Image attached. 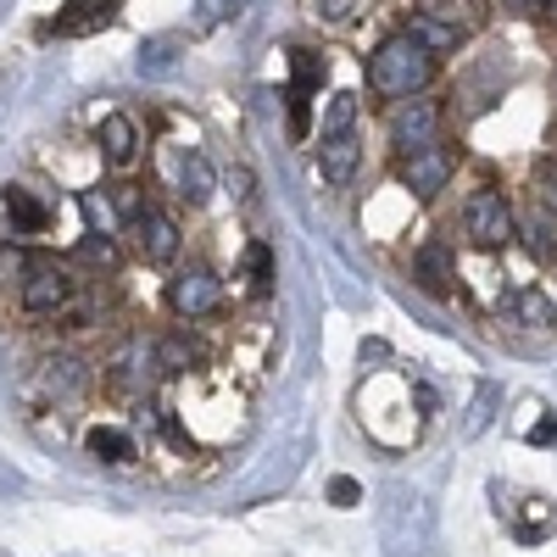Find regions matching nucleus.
<instances>
[{
  "instance_id": "1a4fd4ad",
  "label": "nucleus",
  "mask_w": 557,
  "mask_h": 557,
  "mask_svg": "<svg viewBox=\"0 0 557 557\" xmlns=\"http://www.w3.org/2000/svg\"><path fill=\"white\" fill-rule=\"evenodd\" d=\"M128 235H134V251L146 257L151 268H168V262L178 257V246H184L178 223H173L168 212H157V207H139V212L128 218Z\"/></svg>"
},
{
  "instance_id": "ddd939ff",
  "label": "nucleus",
  "mask_w": 557,
  "mask_h": 557,
  "mask_svg": "<svg viewBox=\"0 0 557 557\" xmlns=\"http://www.w3.org/2000/svg\"><path fill=\"white\" fill-rule=\"evenodd\" d=\"M96 146H101L107 168H117V173L134 168V157H139V123L128 112H107L101 128H96Z\"/></svg>"
},
{
  "instance_id": "a211bd4d",
  "label": "nucleus",
  "mask_w": 557,
  "mask_h": 557,
  "mask_svg": "<svg viewBox=\"0 0 557 557\" xmlns=\"http://www.w3.org/2000/svg\"><path fill=\"white\" fill-rule=\"evenodd\" d=\"M7 218H12L17 235H45V228H51V212H45V201H39L34 190H23V184H12V190H7Z\"/></svg>"
},
{
  "instance_id": "2eb2a0df",
  "label": "nucleus",
  "mask_w": 557,
  "mask_h": 557,
  "mask_svg": "<svg viewBox=\"0 0 557 557\" xmlns=\"http://www.w3.org/2000/svg\"><path fill=\"white\" fill-rule=\"evenodd\" d=\"M84 451L96 457V462H112V469H123V462L139 457L134 435H128V430H112V424H96V430H89V435H84Z\"/></svg>"
},
{
  "instance_id": "9b49d317",
  "label": "nucleus",
  "mask_w": 557,
  "mask_h": 557,
  "mask_svg": "<svg viewBox=\"0 0 557 557\" xmlns=\"http://www.w3.org/2000/svg\"><path fill=\"white\" fill-rule=\"evenodd\" d=\"M117 17V0H67V7L45 23L39 34H62V39H84V34H101Z\"/></svg>"
},
{
  "instance_id": "412c9836",
  "label": "nucleus",
  "mask_w": 557,
  "mask_h": 557,
  "mask_svg": "<svg viewBox=\"0 0 557 557\" xmlns=\"http://www.w3.org/2000/svg\"><path fill=\"white\" fill-rule=\"evenodd\" d=\"M285 134H290V146H307V134H312V89L301 84L285 89Z\"/></svg>"
},
{
  "instance_id": "0eeeda50",
  "label": "nucleus",
  "mask_w": 557,
  "mask_h": 557,
  "mask_svg": "<svg viewBox=\"0 0 557 557\" xmlns=\"http://www.w3.org/2000/svg\"><path fill=\"white\" fill-rule=\"evenodd\" d=\"M89 362L84 357H67V351H57V357H39L34 362V380H28V396H45V401H78L84 391H89Z\"/></svg>"
},
{
  "instance_id": "cd10ccee",
  "label": "nucleus",
  "mask_w": 557,
  "mask_h": 557,
  "mask_svg": "<svg viewBox=\"0 0 557 557\" xmlns=\"http://www.w3.org/2000/svg\"><path fill=\"white\" fill-rule=\"evenodd\" d=\"M535 190H541V207L557 212V162H541L535 168Z\"/></svg>"
},
{
  "instance_id": "c756f323",
  "label": "nucleus",
  "mask_w": 557,
  "mask_h": 557,
  "mask_svg": "<svg viewBox=\"0 0 557 557\" xmlns=\"http://www.w3.org/2000/svg\"><path fill=\"white\" fill-rule=\"evenodd\" d=\"M502 12H519V17H552L557 0H496Z\"/></svg>"
},
{
  "instance_id": "39448f33",
  "label": "nucleus",
  "mask_w": 557,
  "mask_h": 557,
  "mask_svg": "<svg viewBox=\"0 0 557 557\" xmlns=\"http://www.w3.org/2000/svg\"><path fill=\"white\" fill-rule=\"evenodd\" d=\"M73 296H78V278L57 257H34V268L23 278V312L28 318H57Z\"/></svg>"
},
{
  "instance_id": "f3484780",
  "label": "nucleus",
  "mask_w": 557,
  "mask_h": 557,
  "mask_svg": "<svg viewBox=\"0 0 557 557\" xmlns=\"http://www.w3.org/2000/svg\"><path fill=\"white\" fill-rule=\"evenodd\" d=\"M513 323H524V330H552L557 323V301L546 296V285H524V290H513Z\"/></svg>"
},
{
  "instance_id": "393cba45",
  "label": "nucleus",
  "mask_w": 557,
  "mask_h": 557,
  "mask_svg": "<svg viewBox=\"0 0 557 557\" xmlns=\"http://www.w3.org/2000/svg\"><path fill=\"white\" fill-rule=\"evenodd\" d=\"M351 123H357V96L351 89H335L330 107H323V134H346Z\"/></svg>"
},
{
  "instance_id": "473e14b6",
  "label": "nucleus",
  "mask_w": 557,
  "mask_h": 557,
  "mask_svg": "<svg viewBox=\"0 0 557 557\" xmlns=\"http://www.w3.org/2000/svg\"><path fill=\"white\" fill-rule=\"evenodd\" d=\"M552 435H557V424H552V418H541V424H535V430H530V446H546V441H552Z\"/></svg>"
},
{
  "instance_id": "bb28decb",
  "label": "nucleus",
  "mask_w": 557,
  "mask_h": 557,
  "mask_svg": "<svg viewBox=\"0 0 557 557\" xmlns=\"http://www.w3.org/2000/svg\"><path fill=\"white\" fill-rule=\"evenodd\" d=\"M312 17L318 23H351L357 17V0H312Z\"/></svg>"
},
{
  "instance_id": "c85d7f7f",
  "label": "nucleus",
  "mask_w": 557,
  "mask_h": 557,
  "mask_svg": "<svg viewBox=\"0 0 557 557\" xmlns=\"http://www.w3.org/2000/svg\"><path fill=\"white\" fill-rule=\"evenodd\" d=\"M330 502H335V507H357V502H362V485H357L351 474H335V480H330Z\"/></svg>"
},
{
  "instance_id": "9d476101",
  "label": "nucleus",
  "mask_w": 557,
  "mask_h": 557,
  "mask_svg": "<svg viewBox=\"0 0 557 557\" xmlns=\"http://www.w3.org/2000/svg\"><path fill=\"white\" fill-rule=\"evenodd\" d=\"M407 273H412V285L424 290V296L446 301V296H451V285H457V251H451L446 240H424V246H412Z\"/></svg>"
},
{
  "instance_id": "f8f14e48",
  "label": "nucleus",
  "mask_w": 557,
  "mask_h": 557,
  "mask_svg": "<svg viewBox=\"0 0 557 557\" xmlns=\"http://www.w3.org/2000/svg\"><path fill=\"white\" fill-rule=\"evenodd\" d=\"M401 34H407V39L418 45V51H430L435 62H441V57H451V51H462V39H469V28H457V23H441V17H430V12H407Z\"/></svg>"
},
{
  "instance_id": "2f4dec72",
  "label": "nucleus",
  "mask_w": 557,
  "mask_h": 557,
  "mask_svg": "<svg viewBox=\"0 0 557 557\" xmlns=\"http://www.w3.org/2000/svg\"><path fill=\"white\" fill-rule=\"evenodd\" d=\"M251 168H235V173H228V190H235V201H251Z\"/></svg>"
},
{
  "instance_id": "7c9ffc66",
  "label": "nucleus",
  "mask_w": 557,
  "mask_h": 557,
  "mask_svg": "<svg viewBox=\"0 0 557 557\" xmlns=\"http://www.w3.org/2000/svg\"><path fill=\"white\" fill-rule=\"evenodd\" d=\"M78 251H84V257H89V262H112V257H117V251H112V240H107V235H89V240H84V246H78Z\"/></svg>"
},
{
  "instance_id": "f03ea898",
  "label": "nucleus",
  "mask_w": 557,
  "mask_h": 557,
  "mask_svg": "<svg viewBox=\"0 0 557 557\" xmlns=\"http://www.w3.org/2000/svg\"><path fill=\"white\" fill-rule=\"evenodd\" d=\"M462 235H469L474 251H507L519 240V212L507 201V190L496 184H480V190L462 201Z\"/></svg>"
},
{
  "instance_id": "5701e85b",
  "label": "nucleus",
  "mask_w": 557,
  "mask_h": 557,
  "mask_svg": "<svg viewBox=\"0 0 557 557\" xmlns=\"http://www.w3.org/2000/svg\"><path fill=\"white\" fill-rule=\"evenodd\" d=\"M412 7L441 17V23H457V28H474L480 23V0H412Z\"/></svg>"
},
{
  "instance_id": "7ed1b4c3",
  "label": "nucleus",
  "mask_w": 557,
  "mask_h": 557,
  "mask_svg": "<svg viewBox=\"0 0 557 557\" xmlns=\"http://www.w3.org/2000/svg\"><path fill=\"white\" fill-rule=\"evenodd\" d=\"M451 173H457V151L451 146H418V151H407V157H396V184L407 196H418V201H435L446 184H451Z\"/></svg>"
},
{
  "instance_id": "a878e982",
  "label": "nucleus",
  "mask_w": 557,
  "mask_h": 557,
  "mask_svg": "<svg viewBox=\"0 0 557 557\" xmlns=\"http://www.w3.org/2000/svg\"><path fill=\"white\" fill-rule=\"evenodd\" d=\"M28 268H34V251L28 246H0V285H17L23 290V278H28Z\"/></svg>"
},
{
  "instance_id": "423d86ee",
  "label": "nucleus",
  "mask_w": 557,
  "mask_h": 557,
  "mask_svg": "<svg viewBox=\"0 0 557 557\" xmlns=\"http://www.w3.org/2000/svg\"><path fill=\"white\" fill-rule=\"evenodd\" d=\"M441 117H446V107H441L435 96L396 101V112H391V123H385L396 157H407V151H418V146H435V139H441Z\"/></svg>"
},
{
  "instance_id": "6ab92c4d",
  "label": "nucleus",
  "mask_w": 557,
  "mask_h": 557,
  "mask_svg": "<svg viewBox=\"0 0 557 557\" xmlns=\"http://www.w3.org/2000/svg\"><path fill=\"white\" fill-rule=\"evenodd\" d=\"M212 190H218V178H212V162L201 157V151H190L178 162V196L190 201V207H207L212 201Z\"/></svg>"
},
{
  "instance_id": "aec40b11",
  "label": "nucleus",
  "mask_w": 557,
  "mask_h": 557,
  "mask_svg": "<svg viewBox=\"0 0 557 557\" xmlns=\"http://www.w3.org/2000/svg\"><path fill=\"white\" fill-rule=\"evenodd\" d=\"M519 235H524V246H530L535 262H557V212H535V218H524V223H519Z\"/></svg>"
},
{
  "instance_id": "20e7f679",
  "label": "nucleus",
  "mask_w": 557,
  "mask_h": 557,
  "mask_svg": "<svg viewBox=\"0 0 557 557\" xmlns=\"http://www.w3.org/2000/svg\"><path fill=\"white\" fill-rule=\"evenodd\" d=\"M157 380H162V368H157V341L128 335V341L112 346V357H107V385H112V391H123V396H146Z\"/></svg>"
},
{
  "instance_id": "6e6552de",
  "label": "nucleus",
  "mask_w": 557,
  "mask_h": 557,
  "mask_svg": "<svg viewBox=\"0 0 557 557\" xmlns=\"http://www.w3.org/2000/svg\"><path fill=\"white\" fill-rule=\"evenodd\" d=\"M218 301H223V285H218V273L201 268V262L178 268V273L168 278V312H173V318H212Z\"/></svg>"
},
{
  "instance_id": "b1692460",
  "label": "nucleus",
  "mask_w": 557,
  "mask_h": 557,
  "mask_svg": "<svg viewBox=\"0 0 557 557\" xmlns=\"http://www.w3.org/2000/svg\"><path fill=\"white\" fill-rule=\"evenodd\" d=\"M246 278H251L257 296L273 290V251H268V240H251V246H246Z\"/></svg>"
},
{
  "instance_id": "4be33fe9",
  "label": "nucleus",
  "mask_w": 557,
  "mask_h": 557,
  "mask_svg": "<svg viewBox=\"0 0 557 557\" xmlns=\"http://www.w3.org/2000/svg\"><path fill=\"white\" fill-rule=\"evenodd\" d=\"M323 78H330V62H323V51H312V45H296V51H290V84L323 89Z\"/></svg>"
},
{
  "instance_id": "4468645a",
  "label": "nucleus",
  "mask_w": 557,
  "mask_h": 557,
  "mask_svg": "<svg viewBox=\"0 0 557 557\" xmlns=\"http://www.w3.org/2000/svg\"><path fill=\"white\" fill-rule=\"evenodd\" d=\"M357 162H362V139H357V128H346V134H323V151H318V178H323V184H351Z\"/></svg>"
},
{
  "instance_id": "dca6fc26",
  "label": "nucleus",
  "mask_w": 557,
  "mask_h": 557,
  "mask_svg": "<svg viewBox=\"0 0 557 557\" xmlns=\"http://www.w3.org/2000/svg\"><path fill=\"white\" fill-rule=\"evenodd\" d=\"M157 368H162V380L196 374V368H201V346L190 335H157Z\"/></svg>"
},
{
  "instance_id": "f257e3e1",
  "label": "nucleus",
  "mask_w": 557,
  "mask_h": 557,
  "mask_svg": "<svg viewBox=\"0 0 557 557\" xmlns=\"http://www.w3.org/2000/svg\"><path fill=\"white\" fill-rule=\"evenodd\" d=\"M435 78V57L418 51L407 34H391L374 45V57H368V89H374L380 101H412L424 96Z\"/></svg>"
}]
</instances>
